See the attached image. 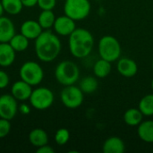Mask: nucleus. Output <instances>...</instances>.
I'll list each match as a JSON object with an SVG mask.
<instances>
[{"label": "nucleus", "mask_w": 153, "mask_h": 153, "mask_svg": "<svg viewBox=\"0 0 153 153\" xmlns=\"http://www.w3.org/2000/svg\"><path fill=\"white\" fill-rule=\"evenodd\" d=\"M61 51V41L50 30L42 31L35 39V52L37 57L42 62H52Z\"/></svg>", "instance_id": "nucleus-1"}, {"label": "nucleus", "mask_w": 153, "mask_h": 153, "mask_svg": "<svg viewBox=\"0 0 153 153\" xmlns=\"http://www.w3.org/2000/svg\"><path fill=\"white\" fill-rule=\"evenodd\" d=\"M93 45L94 39L86 29H75L69 35V49L71 54L76 58H83L89 56Z\"/></svg>", "instance_id": "nucleus-2"}, {"label": "nucleus", "mask_w": 153, "mask_h": 153, "mask_svg": "<svg viewBox=\"0 0 153 153\" xmlns=\"http://www.w3.org/2000/svg\"><path fill=\"white\" fill-rule=\"evenodd\" d=\"M55 76L60 84L64 86L73 85L79 79L80 70L75 63L65 60L57 65L55 70Z\"/></svg>", "instance_id": "nucleus-3"}, {"label": "nucleus", "mask_w": 153, "mask_h": 153, "mask_svg": "<svg viewBox=\"0 0 153 153\" xmlns=\"http://www.w3.org/2000/svg\"><path fill=\"white\" fill-rule=\"evenodd\" d=\"M99 53L101 58L109 62H115L121 55L120 43L113 36H104L99 42Z\"/></svg>", "instance_id": "nucleus-4"}, {"label": "nucleus", "mask_w": 153, "mask_h": 153, "mask_svg": "<svg viewBox=\"0 0 153 153\" xmlns=\"http://www.w3.org/2000/svg\"><path fill=\"white\" fill-rule=\"evenodd\" d=\"M21 80L31 86L39 84L44 78V71L42 67L34 61L25 62L20 68Z\"/></svg>", "instance_id": "nucleus-5"}, {"label": "nucleus", "mask_w": 153, "mask_h": 153, "mask_svg": "<svg viewBox=\"0 0 153 153\" xmlns=\"http://www.w3.org/2000/svg\"><path fill=\"white\" fill-rule=\"evenodd\" d=\"M65 14L74 21L85 19L91 12L89 0H65L64 5Z\"/></svg>", "instance_id": "nucleus-6"}, {"label": "nucleus", "mask_w": 153, "mask_h": 153, "mask_svg": "<svg viewBox=\"0 0 153 153\" xmlns=\"http://www.w3.org/2000/svg\"><path fill=\"white\" fill-rule=\"evenodd\" d=\"M29 100L34 108L45 110L52 106L54 102V93L48 88L39 87L32 91Z\"/></svg>", "instance_id": "nucleus-7"}, {"label": "nucleus", "mask_w": 153, "mask_h": 153, "mask_svg": "<svg viewBox=\"0 0 153 153\" xmlns=\"http://www.w3.org/2000/svg\"><path fill=\"white\" fill-rule=\"evenodd\" d=\"M62 103L68 108H77L83 102V92L80 87L73 85L65 86L60 94Z\"/></svg>", "instance_id": "nucleus-8"}, {"label": "nucleus", "mask_w": 153, "mask_h": 153, "mask_svg": "<svg viewBox=\"0 0 153 153\" xmlns=\"http://www.w3.org/2000/svg\"><path fill=\"white\" fill-rule=\"evenodd\" d=\"M18 111L17 100L12 94L0 96V117L12 120L15 117Z\"/></svg>", "instance_id": "nucleus-9"}, {"label": "nucleus", "mask_w": 153, "mask_h": 153, "mask_svg": "<svg viewBox=\"0 0 153 153\" xmlns=\"http://www.w3.org/2000/svg\"><path fill=\"white\" fill-rule=\"evenodd\" d=\"M53 27L55 31L61 36H69L76 29L75 21L65 14L56 18Z\"/></svg>", "instance_id": "nucleus-10"}, {"label": "nucleus", "mask_w": 153, "mask_h": 153, "mask_svg": "<svg viewBox=\"0 0 153 153\" xmlns=\"http://www.w3.org/2000/svg\"><path fill=\"white\" fill-rule=\"evenodd\" d=\"M31 85H30L22 80L16 81L11 88V94L17 100L21 101H25L29 100L31 95Z\"/></svg>", "instance_id": "nucleus-11"}, {"label": "nucleus", "mask_w": 153, "mask_h": 153, "mask_svg": "<svg viewBox=\"0 0 153 153\" xmlns=\"http://www.w3.org/2000/svg\"><path fill=\"white\" fill-rule=\"evenodd\" d=\"M117 71L122 76L130 78L137 74L138 66L134 60L128 57H124L118 60Z\"/></svg>", "instance_id": "nucleus-12"}, {"label": "nucleus", "mask_w": 153, "mask_h": 153, "mask_svg": "<svg viewBox=\"0 0 153 153\" xmlns=\"http://www.w3.org/2000/svg\"><path fill=\"white\" fill-rule=\"evenodd\" d=\"M38 21L27 20L21 26V33L29 39H36L43 31Z\"/></svg>", "instance_id": "nucleus-13"}, {"label": "nucleus", "mask_w": 153, "mask_h": 153, "mask_svg": "<svg viewBox=\"0 0 153 153\" xmlns=\"http://www.w3.org/2000/svg\"><path fill=\"white\" fill-rule=\"evenodd\" d=\"M15 35L14 24L7 17H0V42H9Z\"/></svg>", "instance_id": "nucleus-14"}, {"label": "nucleus", "mask_w": 153, "mask_h": 153, "mask_svg": "<svg viewBox=\"0 0 153 153\" xmlns=\"http://www.w3.org/2000/svg\"><path fill=\"white\" fill-rule=\"evenodd\" d=\"M15 53L9 42H0V66H10L15 60Z\"/></svg>", "instance_id": "nucleus-15"}, {"label": "nucleus", "mask_w": 153, "mask_h": 153, "mask_svg": "<svg viewBox=\"0 0 153 153\" xmlns=\"http://www.w3.org/2000/svg\"><path fill=\"white\" fill-rule=\"evenodd\" d=\"M125 143L123 140L117 136L108 138L103 144V152L105 153H123L125 152Z\"/></svg>", "instance_id": "nucleus-16"}, {"label": "nucleus", "mask_w": 153, "mask_h": 153, "mask_svg": "<svg viewBox=\"0 0 153 153\" xmlns=\"http://www.w3.org/2000/svg\"><path fill=\"white\" fill-rule=\"evenodd\" d=\"M29 141L33 146L38 148L48 144V136L45 130L41 128H35L30 131L29 134Z\"/></svg>", "instance_id": "nucleus-17"}, {"label": "nucleus", "mask_w": 153, "mask_h": 153, "mask_svg": "<svg viewBox=\"0 0 153 153\" xmlns=\"http://www.w3.org/2000/svg\"><path fill=\"white\" fill-rule=\"evenodd\" d=\"M138 135L145 143H153V120L142 122L138 126Z\"/></svg>", "instance_id": "nucleus-18"}, {"label": "nucleus", "mask_w": 153, "mask_h": 153, "mask_svg": "<svg viewBox=\"0 0 153 153\" xmlns=\"http://www.w3.org/2000/svg\"><path fill=\"white\" fill-rule=\"evenodd\" d=\"M143 114L139 108H129L124 115V121L130 126H139L143 121Z\"/></svg>", "instance_id": "nucleus-19"}, {"label": "nucleus", "mask_w": 153, "mask_h": 153, "mask_svg": "<svg viewBox=\"0 0 153 153\" xmlns=\"http://www.w3.org/2000/svg\"><path fill=\"white\" fill-rule=\"evenodd\" d=\"M111 72V62L103 58L98 60L93 66V73L99 78L107 77Z\"/></svg>", "instance_id": "nucleus-20"}, {"label": "nucleus", "mask_w": 153, "mask_h": 153, "mask_svg": "<svg viewBox=\"0 0 153 153\" xmlns=\"http://www.w3.org/2000/svg\"><path fill=\"white\" fill-rule=\"evenodd\" d=\"M56 16L52 10H42L39 15L38 22L43 30H48L54 26Z\"/></svg>", "instance_id": "nucleus-21"}, {"label": "nucleus", "mask_w": 153, "mask_h": 153, "mask_svg": "<svg viewBox=\"0 0 153 153\" xmlns=\"http://www.w3.org/2000/svg\"><path fill=\"white\" fill-rule=\"evenodd\" d=\"M11 47L15 50V52H22L26 50L29 47V39H27L24 35L15 34L9 41Z\"/></svg>", "instance_id": "nucleus-22"}, {"label": "nucleus", "mask_w": 153, "mask_h": 153, "mask_svg": "<svg viewBox=\"0 0 153 153\" xmlns=\"http://www.w3.org/2000/svg\"><path fill=\"white\" fill-rule=\"evenodd\" d=\"M4 12L11 15L18 14L22 12L23 4L22 0H1Z\"/></svg>", "instance_id": "nucleus-23"}, {"label": "nucleus", "mask_w": 153, "mask_h": 153, "mask_svg": "<svg viewBox=\"0 0 153 153\" xmlns=\"http://www.w3.org/2000/svg\"><path fill=\"white\" fill-rule=\"evenodd\" d=\"M99 83L95 77L87 76L84 77L80 82V89L84 93H92L98 89Z\"/></svg>", "instance_id": "nucleus-24"}, {"label": "nucleus", "mask_w": 153, "mask_h": 153, "mask_svg": "<svg viewBox=\"0 0 153 153\" xmlns=\"http://www.w3.org/2000/svg\"><path fill=\"white\" fill-rule=\"evenodd\" d=\"M139 109L143 116H153V94H148L141 100Z\"/></svg>", "instance_id": "nucleus-25"}, {"label": "nucleus", "mask_w": 153, "mask_h": 153, "mask_svg": "<svg viewBox=\"0 0 153 153\" xmlns=\"http://www.w3.org/2000/svg\"><path fill=\"white\" fill-rule=\"evenodd\" d=\"M70 139V133L66 128H60L55 134V142L58 145H65Z\"/></svg>", "instance_id": "nucleus-26"}, {"label": "nucleus", "mask_w": 153, "mask_h": 153, "mask_svg": "<svg viewBox=\"0 0 153 153\" xmlns=\"http://www.w3.org/2000/svg\"><path fill=\"white\" fill-rule=\"evenodd\" d=\"M11 131L10 120L0 117V139L7 136Z\"/></svg>", "instance_id": "nucleus-27"}, {"label": "nucleus", "mask_w": 153, "mask_h": 153, "mask_svg": "<svg viewBox=\"0 0 153 153\" xmlns=\"http://www.w3.org/2000/svg\"><path fill=\"white\" fill-rule=\"evenodd\" d=\"M56 0H38V5L41 10H53Z\"/></svg>", "instance_id": "nucleus-28"}, {"label": "nucleus", "mask_w": 153, "mask_h": 153, "mask_svg": "<svg viewBox=\"0 0 153 153\" xmlns=\"http://www.w3.org/2000/svg\"><path fill=\"white\" fill-rule=\"evenodd\" d=\"M9 82H10V78L7 73H5L3 70H0V89L6 88L7 85L9 84Z\"/></svg>", "instance_id": "nucleus-29"}, {"label": "nucleus", "mask_w": 153, "mask_h": 153, "mask_svg": "<svg viewBox=\"0 0 153 153\" xmlns=\"http://www.w3.org/2000/svg\"><path fill=\"white\" fill-rule=\"evenodd\" d=\"M37 152L38 153H54L55 152V151H54V149H53L51 146H49V145L46 144V145H43V146L38 147V149H37Z\"/></svg>", "instance_id": "nucleus-30"}, {"label": "nucleus", "mask_w": 153, "mask_h": 153, "mask_svg": "<svg viewBox=\"0 0 153 153\" xmlns=\"http://www.w3.org/2000/svg\"><path fill=\"white\" fill-rule=\"evenodd\" d=\"M18 110H19L22 115H28V114H30V107H29L27 104H22V105L18 108Z\"/></svg>", "instance_id": "nucleus-31"}, {"label": "nucleus", "mask_w": 153, "mask_h": 153, "mask_svg": "<svg viewBox=\"0 0 153 153\" xmlns=\"http://www.w3.org/2000/svg\"><path fill=\"white\" fill-rule=\"evenodd\" d=\"M22 3L25 7H33L38 4V0H22Z\"/></svg>", "instance_id": "nucleus-32"}, {"label": "nucleus", "mask_w": 153, "mask_h": 153, "mask_svg": "<svg viewBox=\"0 0 153 153\" xmlns=\"http://www.w3.org/2000/svg\"><path fill=\"white\" fill-rule=\"evenodd\" d=\"M4 10L3 4H2V3L0 2V17H1V16H3V13H4Z\"/></svg>", "instance_id": "nucleus-33"}, {"label": "nucleus", "mask_w": 153, "mask_h": 153, "mask_svg": "<svg viewBox=\"0 0 153 153\" xmlns=\"http://www.w3.org/2000/svg\"><path fill=\"white\" fill-rule=\"evenodd\" d=\"M152 91H153V79H152Z\"/></svg>", "instance_id": "nucleus-34"}, {"label": "nucleus", "mask_w": 153, "mask_h": 153, "mask_svg": "<svg viewBox=\"0 0 153 153\" xmlns=\"http://www.w3.org/2000/svg\"><path fill=\"white\" fill-rule=\"evenodd\" d=\"M152 69H153V61H152Z\"/></svg>", "instance_id": "nucleus-35"}]
</instances>
